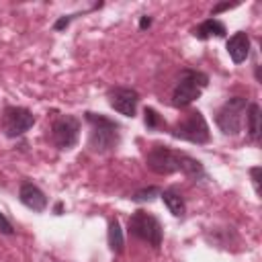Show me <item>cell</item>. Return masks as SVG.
<instances>
[{"mask_svg": "<svg viewBox=\"0 0 262 262\" xmlns=\"http://www.w3.org/2000/svg\"><path fill=\"white\" fill-rule=\"evenodd\" d=\"M129 233L141 242H147L151 248H160L164 237L162 223L147 211H135L129 217Z\"/></svg>", "mask_w": 262, "mask_h": 262, "instance_id": "obj_5", "label": "cell"}, {"mask_svg": "<svg viewBox=\"0 0 262 262\" xmlns=\"http://www.w3.org/2000/svg\"><path fill=\"white\" fill-rule=\"evenodd\" d=\"M164 205L168 207V211L174 215V217H182L186 213V203H184V196L176 190V188H166L160 192Z\"/></svg>", "mask_w": 262, "mask_h": 262, "instance_id": "obj_13", "label": "cell"}, {"mask_svg": "<svg viewBox=\"0 0 262 262\" xmlns=\"http://www.w3.org/2000/svg\"><path fill=\"white\" fill-rule=\"evenodd\" d=\"M172 135L176 139H184V141H190L196 145L209 143V139H211L209 125H207L201 111H190L182 121H178L172 127Z\"/></svg>", "mask_w": 262, "mask_h": 262, "instance_id": "obj_6", "label": "cell"}, {"mask_svg": "<svg viewBox=\"0 0 262 262\" xmlns=\"http://www.w3.org/2000/svg\"><path fill=\"white\" fill-rule=\"evenodd\" d=\"M0 233H4V235H12V233H14L10 221L4 217V213H0Z\"/></svg>", "mask_w": 262, "mask_h": 262, "instance_id": "obj_20", "label": "cell"}, {"mask_svg": "<svg viewBox=\"0 0 262 262\" xmlns=\"http://www.w3.org/2000/svg\"><path fill=\"white\" fill-rule=\"evenodd\" d=\"M233 6H237V4H229V2H223V4H217V6H213V10H211V14L215 16V14H219L221 10H229V8H233Z\"/></svg>", "mask_w": 262, "mask_h": 262, "instance_id": "obj_21", "label": "cell"}, {"mask_svg": "<svg viewBox=\"0 0 262 262\" xmlns=\"http://www.w3.org/2000/svg\"><path fill=\"white\" fill-rule=\"evenodd\" d=\"M145 164H147V168H149L151 172H156V174H174V172H182V174H186V176L192 178V180H201V178L207 176L203 164H201L196 158H192V156H188V154H184V151L170 149V147H166V145H154V147L147 151V156H145Z\"/></svg>", "mask_w": 262, "mask_h": 262, "instance_id": "obj_1", "label": "cell"}, {"mask_svg": "<svg viewBox=\"0 0 262 262\" xmlns=\"http://www.w3.org/2000/svg\"><path fill=\"white\" fill-rule=\"evenodd\" d=\"M143 121H145V127L147 129H156V127H160L162 125V119H160V115L156 113V108H151V106H145V111H143Z\"/></svg>", "mask_w": 262, "mask_h": 262, "instance_id": "obj_17", "label": "cell"}, {"mask_svg": "<svg viewBox=\"0 0 262 262\" xmlns=\"http://www.w3.org/2000/svg\"><path fill=\"white\" fill-rule=\"evenodd\" d=\"M76 16H78V14H63V16H59V18L53 23V29H55V31H63V29H68V25H70Z\"/></svg>", "mask_w": 262, "mask_h": 262, "instance_id": "obj_18", "label": "cell"}, {"mask_svg": "<svg viewBox=\"0 0 262 262\" xmlns=\"http://www.w3.org/2000/svg\"><path fill=\"white\" fill-rule=\"evenodd\" d=\"M61 209H63V205L61 203H55V215H61Z\"/></svg>", "mask_w": 262, "mask_h": 262, "instance_id": "obj_23", "label": "cell"}, {"mask_svg": "<svg viewBox=\"0 0 262 262\" xmlns=\"http://www.w3.org/2000/svg\"><path fill=\"white\" fill-rule=\"evenodd\" d=\"M106 239H108V248H111V252H115V254H121V252H123L125 237H123V229H121L119 219H111V221H108Z\"/></svg>", "mask_w": 262, "mask_h": 262, "instance_id": "obj_15", "label": "cell"}, {"mask_svg": "<svg viewBox=\"0 0 262 262\" xmlns=\"http://www.w3.org/2000/svg\"><path fill=\"white\" fill-rule=\"evenodd\" d=\"M160 188L158 186H147V188H141V190H137V192H133L131 194V201H135V203H149V201H154L156 196H160Z\"/></svg>", "mask_w": 262, "mask_h": 262, "instance_id": "obj_16", "label": "cell"}, {"mask_svg": "<svg viewBox=\"0 0 262 262\" xmlns=\"http://www.w3.org/2000/svg\"><path fill=\"white\" fill-rule=\"evenodd\" d=\"M18 201L27 209H31L35 213H41V211L47 209V196H45V192L37 184L29 182V180H25L20 184V188H18Z\"/></svg>", "mask_w": 262, "mask_h": 262, "instance_id": "obj_10", "label": "cell"}, {"mask_svg": "<svg viewBox=\"0 0 262 262\" xmlns=\"http://www.w3.org/2000/svg\"><path fill=\"white\" fill-rule=\"evenodd\" d=\"M209 84V76L201 70H182L180 72V78L172 90V106L176 108H182V106H188L192 100H196L201 96V92L207 88Z\"/></svg>", "mask_w": 262, "mask_h": 262, "instance_id": "obj_3", "label": "cell"}, {"mask_svg": "<svg viewBox=\"0 0 262 262\" xmlns=\"http://www.w3.org/2000/svg\"><path fill=\"white\" fill-rule=\"evenodd\" d=\"M35 125V115L25 106H12L8 104L2 115V131L6 137L14 139L25 135Z\"/></svg>", "mask_w": 262, "mask_h": 262, "instance_id": "obj_7", "label": "cell"}, {"mask_svg": "<svg viewBox=\"0 0 262 262\" xmlns=\"http://www.w3.org/2000/svg\"><path fill=\"white\" fill-rule=\"evenodd\" d=\"M250 174H252L254 190H256V194H260V174H262V168H260V166H254V168L250 170Z\"/></svg>", "mask_w": 262, "mask_h": 262, "instance_id": "obj_19", "label": "cell"}, {"mask_svg": "<svg viewBox=\"0 0 262 262\" xmlns=\"http://www.w3.org/2000/svg\"><path fill=\"white\" fill-rule=\"evenodd\" d=\"M88 125H90V135H88V147L94 154H106L113 151L119 141H121V133H119V123H115L113 119L104 117V115H96L86 111L84 113Z\"/></svg>", "mask_w": 262, "mask_h": 262, "instance_id": "obj_2", "label": "cell"}, {"mask_svg": "<svg viewBox=\"0 0 262 262\" xmlns=\"http://www.w3.org/2000/svg\"><path fill=\"white\" fill-rule=\"evenodd\" d=\"M225 33H227L225 25L221 20H217V18H207L199 27L192 29V35L196 39H201V41H207L211 37H225Z\"/></svg>", "mask_w": 262, "mask_h": 262, "instance_id": "obj_12", "label": "cell"}, {"mask_svg": "<svg viewBox=\"0 0 262 262\" xmlns=\"http://www.w3.org/2000/svg\"><path fill=\"white\" fill-rule=\"evenodd\" d=\"M248 108V100L244 96H231L227 98L217 115H215V123L217 127L225 133V135H237L242 131V123H244V113Z\"/></svg>", "mask_w": 262, "mask_h": 262, "instance_id": "obj_4", "label": "cell"}, {"mask_svg": "<svg viewBox=\"0 0 262 262\" xmlns=\"http://www.w3.org/2000/svg\"><path fill=\"white\" fill-rule=\"evenodd\" d=\"M80 139V121L74 115H59L51 125V141L57 149H72Z\"/></svg>", "mask_w": 262, "mask_h": 262, "instance_id": "obj_8", "label": "cell"}, {"mask_svg": "<svg viewBox=\"0 0 262 262\" xmlns=\"http://www.w3.org/2000/svg\"><path fill=\"white\" fill-rule=\"evenodd\" d=\"M149 27H151V16H147V14L141 16V18H139V29L143 31V29H149Z\"/></svg>", "mask_w": 262, "mask_h": 262, "instance_id": "obj_22", "label": "cell"}, {"mask_svg": "<svg viewBox=\"0 0 262 262\" xmlns=\"http://www.w3.org/2000/svg\"><path fill=\"white\" fill-rule=\"evenodd\" d=\"M246 131H248V137L252 141L260 139V131H262V125H260V104H256V102H250L248 108H246Z\"/></svg>", "mask_w": 262, "mask_h": 262, "instance_id": "obj_14", "label": "cell"}, {"mask_svg": "<svg viewBox=\"0 0 262 262\" xmlns=\"http://www.w3.org/2000/svg\"><path fill=\"white\" fill-rule=\"evenodd\" d=\"M225 49H227V53H229V57H231L233 63L246 61L248 55H250V37H248V33H244V31L233 33V35L227 39Z\"/></svg>", "mask_w": 262, "mask_h": 262, "instance_id": "obj_11", "label": "cell"}, {"mask_svg": "<svg viewBox=\"0 0 262 262\" xmlns=\"http://www.w3.org/2000/svg\"><path fill=\"white\" fill-rule=\"evenodd\" d=\"M106 98H108L111 108H115L119 115H123V117H135L137 102H139L137 90L127 88V86H117V88H111L108 90Z\"/></svg>", "mask_w": 262, "mask_h": 262, "instance_id": "obj_9", "label": "cell"}]
</instances>
